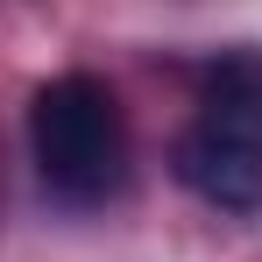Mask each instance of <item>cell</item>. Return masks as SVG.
Masks as SVG:
<instances>
[{
	"label": "cell",
	"mask_w": 262,
	"mask_h": 262,
	"mask_svg": "<svg viewBox=\"0 0 262 262\" xmlns=\"http://www.w3.org/2000/svg\"><path fill=\"white\" fill-rule=\"evenodd\" d=\"M29 149L36 177L64 206H106L128 184V114L106 78L64 71L29 99Z\"/></svg>",
	"instance_id": "obj_1"
},
{
	"label": "cell",
	"mask_w": 262,
	"mask_h": 262,
	"mask_svg": "<svg viewBox=\"0 0 262 262\" xmlns=\"http://www.w3.org/2000/svg\"><path fill=\"white\" fill-rule=\"evenodd\" d=\"M170 170L213 213H262V64L227 57L206 71V99L177 135Z\"/></svg>",
	"instance_id": "obj_2"
}]
</instances>
